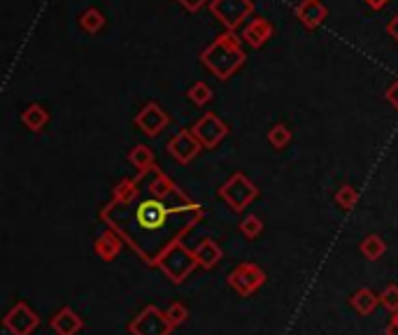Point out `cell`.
<instances>
[{"instance_id": "obj_1", "label": "cell", "mask_w": 398, "mask_h": 335, "mask_svg": "<svg viewBox=\"0 0 398 335\" xmlns=\"http://www.w3.org/2000/svg\"><path fill=\"white\" fill-rule=\"evenodd\" d=\"M203 217L205 210L189 196L177 202L147 196L131 205L110 200L101 210V219L108 228H112L123 244H128L143 259L145 266L152 268L158 266V261L173 244L182 242V237L198 226Z\"/></svg>"}, {"instance_id": "obj_19", "label": "cell", "mask_w": 398, "mask_h": 335, "mask_svg": "<svg viewBox=\"0 0 398 335\" xmlns=\"http://www.w3.org/2000/svg\"><path fill=\"white\" fill-rule=\"evenodd\" d=\"M21 123L29 130H33V133H38V130H42L49 123V112L40 103H33L21 112Z\"/></svg>"}, {"instance_id": "obj_12", "label": "cell", "mask_w": 398, "mask_h": 335, "mask_svg": "<svg viewBox=\"0 0 398 335\" xmlns=\"http://www.w3.org/2000/svg\"><path fill=\"white\" fill-rule=\"evenodd\" d=\"M51 331L56 335H79L84 331V319L79 316L73 307H61V310L49 319Z\"/></svg>"}, {"instance_id": "obj_20", "label": "cell", "mask_w": 398, "mask_h": 335, "mask_svg": "<svg viewBox=\"0 0 398 335\" xmlns=\"http://www.w3.org/2000/svg\"><path fill=\"white\" fill-rule=\"evenodd\" d=\"M128 161H131V165L136 168L140 175H145V172L154 170V168H156L154 152L147 145H136V147H133L131 154H128Z\"/></svg>"}, {"instance_id": "obj_22", "label": "cell", "mask_w": 398, "mask_h": 335, "mask_svg": "<svg viewBox=\"0 0 398 335\" xmlns=\"http://www.w3.org/2000/svg\"><path fill=\"white\" fill-rule=\"evenodd\" d=\"M359 202V191L352 184H342V187L335 191V205H338L342 212H349V210L357 207Z\"/></svg>"}, {"instance_id": "obj_14", "label": "cell", "mask_w": 398, "mask_h": 335, "mask_svg": "<svg viewBox=\"0 0 398 335\" xmlns=\"http://www.w3.org/2000/svg\"><path fill=\"white\" fill-rule=\"evenodd\" d=\"M121 249H123V240L112 231V228L103 231L98 237H96V242H93V254L101 261H105V263H110V261L117 259L121 254Z\"/></svg>"}, {"instance_id": "obj_18", "label": "cell", "mask_w": 398, "mask_h": 335, "mask_svg": "<svg viewBox=\"0 0 398 335\" xmlns=\"http://www.w3.org/2000/svg\"><path fill=\"white\" fill-rule=\"evenodd\" d=\"M140 182L143 177L131 180V177H123L117 182V187L112 191V202H119V205H131V202H136L138 196H140Z\"/></svg>"}, {"instance_id": "obj_31", "label": "cell", "mask_w": 398, "mask_h": 335, "mask_svg": "<svg viewBox=\"0 0 398 335\" xmlns=\"http://www.w3.org/2000/svg\"><path fill=\"white\" fill-rule=\"evenodd\" d=\"M387 33L392 35V38H394V40L398 42V12H396V14L392 16V21L387 24Z\"/></svg>"}, {"instance_id": "obj_24", "label": "cell", "mask_w": 398, "mask_h": 335, "mask_svg": "<svg viewBox=\"0 0 398 335\" xmlns=\"http://www.w3.org/2000/svg\"><path fill=\"white\" fill-rule=\"evenodd\" d=\"M187 96H189V100L193 103V105H198V108H205V105L215 98V93H212V89H210V84H205V82H196L191 86V89L187 91Z\"/></svg>"}, {"instance_id": "obj_16", "label": "cell", "mask_w": 398, "mask_h": 335, "mask_svg": "<svg viewBox=\"0 0 398 335\" xmlns=\"http://www.w3.org/2000/svg\"><path fill=\"white\" fill-rule=\"evenodd\" d=\"M272 24L268 19H252L250 24L243 29V40L254 49H261L265 42L272 38Z\"/></svg>"}, {"instance_id": "obj_17", "label": "cell", "mask_w": 398, "mask_h": 335, "mask_svg": "<svg viewBox=\"0 0 398 335\" xmlns=\"http://www.w3.org/2000/svg\"><path fill=\"white\" fill-rule=\"evenodd\" d=\"M349 305L359 316H370L379 307V294L368 287H361L349 296Z\"/></svg>"}, {"instance_id": "obj_15", "label": "cell", "mask_w": 398, "mask_h": 335, "mask_svg": "<svg viewBox=\"0 0 398 335\" xmlns=\"http://www.w3.org/2000/svg\"><path fill=\"white\" fill-rule=\"evenodd\" d=\"M294 12L305 29H317V26H322L326 14H329V10L324 7L322 0H300V5H296Z\"/></svg>"}, {"instance_id": "obj_6", "label": "cell", "mask_w": 398, "mask_h": 335, "mask_svg": "<svg viewBox=\"0 0 398 335\" xmlns=\"http://www.w3.org/2000/svg\"><path fill=\"white\" fill-rule=\"evenodd\" d=\"M175 326L168 319L165 310L156 305H147L143 307L128 324V333L131 335H173Z\"/></svg>"}, {"instance_id": "obj_26", "label": "cell", "mask_w": 398, "mask_h": 335, "mask_svg": "<svg viewBox=\"0 0 398 335\" xmlns=\"http://www.w3.org/2000/svg\"><path fill=\"white\" fill-rule=\"evenodd\" d=\"M268 143L275 149H285L291 143V130L287 123H275V126L268 130Z\"/></svg>"}, {"instance_id": "obj_29", "label": "cell", "mask_w": 398, "mask_h": 335, "mask_svg": "<svg viewBox=\"0 0 398 335\" xmlns=\"http://www.w3.org/2000/svg\"><path fill=\"white\" fill-rule=\"evenodd\" d=\"M384 98H387V103L392 105V108H394V110L398 112V79H396V82H394V84H392V86H389V89H387Z\"/></svg>"}, {"instance_id": "obj_10", "label": "cell", "mask_w": 398, "mask_h": 335, "mask_svg": "<svg viewBox=\"0 0 398 335\" xmlns=\"http://www.w3.org/2000/svg\"><path fill=\"white\" fill-rule=\"evenodd\" d=\"M165 149L180 165H189L193 158L203 152V145L198 143V138L193 135L191 128H180L170 140H168Z\"/></svg>"}, {"instance_id": "obj_25", "label": "cell", "mask_w": 398, "mask_h": 335, "mask_svg": "<svg viewBox=\"0 0 398 335\" xmlns=\"http://www.w3.org/2000/svg\"><path fill=\"white\" fill-rule=\"evenodd\" d=\"M79 26L86 31V33H98L103 26H105V16L96 10V7H91V10H86L82 16H79Z\"/></svg>"}, {"instance_id": "obj_11", "label": "cell", "mask_w": 398, "mask_h": 335, "mask_svg": "<svg viewBox=\"0 0 398 335\" xmlns=\"http://www.w3.org/2000/svg\"><path fill=\"white\" fill-rule=\"evenodd\" d=\"M168 123H170L168 112L154 100L147 103L145 108L136 114V126L143 130L147 138H158L168 128Z\"/></svg>"}, {"instance_id": "obj_9", "label": "cell", "mask_w": 398, "mask_h": 335, "mask_svg": "<svg viewBox=\"0 0 398 335\" xmlns=\"http://www.w3.org/2000/svg\"><path fill=\"white\" fill-rule=\"evenodd\" d=\"M40 326V316L29 303H14L10 312L3 316V329L10 335H33Z\"/></svg>"}, {"instance_id": "obj_30", "label": "cell", "mask_w": 398, "mask_h": 335, "mask_svg": "<svg viewBox=\"0 0 398 335\" xmlns=\"http://www.w3.org/2000/svg\"><path fill=\"white\" fill-rule=\"evenodd\" d=\"M182 7H187L189 12H198L205 3H212V0H177Z\"/></svg>"}, {"instance_id": "obj_28", "label": "cell", "mask_w": 398, "mask_h": 335, "mask_svg": "<svg viewBox=\"0 0 398 335\" xmlns=\"http://www.w3.org/2000/svg\"><path fill=\"white\" fill-rule=\"evenodd\" d=\"M379 305H382L389 314L398 312V284H387L379 291Z\"/></svg>"}, {"instance_id": "obj_23", "label": "cell", "mask_w": 398, "mask_h": 335, "mask_svg": "<svg viewBox=\"0 0 398 335\" xmlns=\"http://www.w3.org/2000/svg\"><path fill=\"white\" fill-rule=\"evenodd\" d=\"M238 231H240L247 240H256L261 233H263V219L259 215H247L240 226H238Z\"/></svg>"}, {"instance_id": "obj_3", "label": "cell", "mask_w": 398, "mask_h": 335, "mask_svg": "<svg viewBox=\"0 0 398 335\" xmlns=\"http://www.w3.org/2000/svg\"><path fill=\"white\" fill-rule=\"evenodd\" d=\"M156 268L161 270L163 275L173 282V284H182V282L187 279L196 268H200V266H198L193 249H189V247L184 244V242H177V244H173L170 249L163 254Z\"/></svg>"}, {"instance_id": "obj_2", "label": "cell", "mask_w": 398, "mask_h": 335, "mask_svg": "<svg viewBox=\"0 0 398 335\" xmlns=\"http://www.w3.org/2000/svg\"><path fill=\"white\" fill-rule=\"evenodd\" d=\"M245 61H247V54L243 49V38H238L235 31L221 33L200 54V63L217 79H221V82L231 79L238 70L245 66Z\"/></svg>"}, {"instance_id": "obj_13", "label": "cell", "mask_w": 398, "mask_h": 335, "mask_svg": "<svg viewBox=\"0 0 398 335\" xmlns=\"http://www.w3.org/2000/svg\"><path fill=\"white\" fill-rule=\"evenodd\" d=\"M193 254H196L198 266L205 270H215L221 263V259H224V249H221V244L215 237H203V240H198V244L193 247Z\"/></svg>"}, {"instance_id": "obj_5", "label": "cell", "mask_w": 398, "mask_h": 335, "mask_svg": "<svg viewBox=\"0 0 398 335\" xmlns=\"http://www.w3.org/2000/svg\"><path fill=\"white\" fill-rule=\"evenodd\" d=\"M265 279H268V275H265V270L259 266V263L243 261V263H238L231 272H228L226 284L231 287L238 296L250 298L265 284Z\"/></svg>"}, {"instance_id": "obj_32", "label": "cell", "mask_w": 398, "mask_h": 335, "mask_svg": "<svg viewBox=\"0 0 398 335\" xmlns=\"http://www.w3.org/2000/svg\"><path fill=\"white\" fill-rule=\"evenodd\" d=\"M384 333H387V335H398V312L392 314V319H389Z\"/></svg>"}, {"instance_id": "obj_21", "label": "cell", "mask_w": 398, "mask_h": 335, "mask_svg": "<svg viewBox=\"0 0 398 335\" xmlns=\"http://www.w3.org/2000/svg\"><path fill=\"white\" fill-rule=\"evenodd\" d=\"M359 252H361V257L368 259V261H379L387 254V242L382 240V235L370 233V235L364 237V240H361Z\"/></svg>"}, {"instance_id": "obj_7", "label": "cell", "mask_w": 398, "mask_h": 335, "mask_svg": "<svg viewBox=\"0 0 398 335\" xmlns=\"http://www.w3.org/2000/svg\"><path fill=\"white\" fill-rule=\"evenodd\" d=\"M210 12L226 31H235L245 19H250L254 12L252 0H212Z\"/></svg>"}, {"instance_id": "obj_27", "label": "cell", "mask_w": 398, "mask_h": 335, "mask_svg": "<svg viewBox=\"0 0 398 335\" xmlns=\"http://www.w3.org/2000/svg\"><path fill=\"white\" fill-rule=\"evenodd\" d=\"M165 314H168V319H170V324L175 326V329H180V326H184L189 321V307L184 303H180V301H175V303L168 305Z\"/></svg>"}, {"instance_id": "obj_33", "label": "cell", "mask_w": 398, "mask_h": 335, "mask_svg": "<svg viewBox=\"0 0 398 335\" xmlns=\"http://www.w3.org/2000/svg\"><path fill=\"white\" fill-rule=\"evenodd\" d=\"M366 3L373 7V10H382V7L389 3V0H366Z\"/></svg>"}, {"instance_id": "obj_8", "label": "cell", "mask_w": 398, "mask_h": 335, "mask_svg": "<svg viewBox=\"0 0 398 335\" xmlns=\"http://www.w3.org/2000/svg\"><path fill=\"white\" fill-rule=\"evenodd\" d=\"M191 130H193V135L198 138L203 149H215L219 143H224L228 133H231L228 123L224 119H219L215 112L203 114V117L191 126Z\"/></svg>"}, {"instance_id": "obj_4", "label": "cell", "mask_w": 398, "mask_h": 335, "mask_svg": "<svg viewBox=\"0 0 398 335\" xmlns=\"http://www.w3.org/2000/svg\"><path fill=\"white\" fill-rule=\"evenodd\" d=\"M217 196L226 202L233 212H243L259 198V187L247 177L245 172H233L224 184L219 187Z\"/></svg>"}]
</instances>
